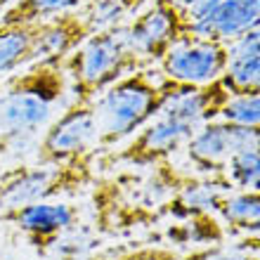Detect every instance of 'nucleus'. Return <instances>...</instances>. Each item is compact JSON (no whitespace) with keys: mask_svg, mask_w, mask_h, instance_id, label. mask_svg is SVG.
<instances>
[{"mask_svg":"<svg viewBox=\"0 0 260 260\" xmlns=\"http://www.w3.org/2000/svg\"><path fill=\"white\" fill-rule=\"evenodd\" d=\"M147 173H118L92 182V225L104 234H118L133 227L151 225L168 215V206L187 173L175 171L171 161L144 168Z\"/></svg>","mask_w":260,"mask_h":260,"instance_id":"f257e3e1","label":"nucleus"},{"mask_svg":"<svg viewBox=\"0 0 260 260\" xmlns=\"http://www.w3.org/2000/svg\"><path fill=\"white\" fill-rule=\"evenodd\" d=\"M178 83L168 81L154 64L118 78L92 102L97 125V149L111 147L133 137L147 121L158 114Z\"/></svg>","mask_w":260,"mask_h":260,"instance_id":"f03ea898","label":"nucleus"},{"mask_svg":"<svg viewBox=\"0 0 260 260\" xmlns=\"http://www.w3.org/2000/svg\"><path fill=\"white\" fill-rule=\"evenodd\" d=\"M97 154L69 164H21L0 173V225H12L24 208L92 187L97 180Z\"/></svg>","mask_w":260,"mask_h":260,"instance_id":"7ed1b4c3","label":"nucleus"},{"mask_svg":"<svg viewBox=\"0 0 260 260\" xmlns=\"http://www.w3.org/2000/svg\"><path fill=\"white\" fill-rule=\"evenodd\" d=\"M74 102L92 104L118 78L149 67L133 52L125 24L90 34L62 62Z\"/></svg>","mask_w":260,"mask_h":260,"instance_id":"20e7f679","label":"nucleus"},{"mask_svg":"<svg viewBox=\"0 0 260 260\" xmlns=\"http://www.w3.org/2000/svg\"><path fill=\"white\" fill-rule=\"evenodd\" d=\"M62 62H34L0 85V133L43 130L48 125L52 111L69 92Z\"/></svg>","mask_w":260,"mask_h":260,"instance_id":"39448f33","label":"nucleus"},{"mask_svg":"<svg viewBox=\"0 0 260 260\" xmlns=\"http://www.w3.org/2000/svg\"><path fill=\"white\" fill-rule=\"evenodd\" d=\"M197 130V123L161 107L156 116L147 121L121 149L107 151L104 156L97 158V166L100 168H114V166L151 168L156 164L171 161L178 151L185 149Z\"/></svg>","mask_w":260,"mask_h":260,"instance_id":"423d86ee","label":"nucleus"},{"mask_svg":"<svg viewBox=\"0 0 260 260\" xmlns=\"http://www.w3.org/2000/svg\"><path fill=\"white\" fill-rule=\"evenodd\" d=\"M189 34V21L173 0H147L135 17L125 21L133 52L144 64H156L173 43Z\"/></svg>","mask_w":260,"mask_h":260,"instance_id":"0eeeda50","label":"nucleus"},{"mask_svg":"<svg viewBox=\"0 0 260 260\" xmlns=\"http://www.w3.org/2000/svg\"><path fill=\"white\" fill-rule=\"evenodd\" d=\"M97 125L92 104L71 102L41 133L36 158L38 164H69L97 154Z\"/></svg>","mask_w":260,"mask_h":260,"instance_id":"6e6552de","label":"nucleus"},{"mask_svg":"<svg viewBox=\"0 0 260 260\" xmlns=\"http://www.w3.org/2000/svg\"><path fill=\"white\" fill-rule=\"evenodd\" d=\"M251 147H260V125H237L215 118L201 125L182 151L199 175H220L239 151Z\"/></svg>","mask_w":260,"mask_h":260,"instance_id":"1a4fd4ad","label":"nucleus"},{"mask_svg":"<svg viewBox=\"0 0 260 260\" xmlns=\"http://www.w3.org/2000/svg\"><path fill=\"white\" fill-rule=\"evenodd\" d=\"M227 64L230 52L225 43L187 34L173 43L154 67L178 85H208L222 78Z\"/></svg>","mask_w":260,"mask_h":260,"instance_id":"9d476101","label":"nucleus"},{"mask_svg":"<svg viewBox=\"0 0 260 260\" xmlns=\"http://www.w3.org/2000/svg\"><path fill=\"white\" fill-rule=\"evenodd\" d=\"M76 222H78L76 206L67 204V201H57V199H48V201H38V204L24 208L12 225L19 230L21 237L26 239V244L36 253L48 255L52 244Z\"/></svg>","mask_w":260,"mask_h":260,"instance_id":"9b49d317","label":"nucleus"},{"mask_svg":"<svg viewBox=\"0 0 260 260\" xmlns=\"http://www.w3.org/2000/svg\"><path fill=\"white\" fill-rule=\"evenodd\" d=\"M260 21V0H220L208 14L189 24V34L218 43H234Z\"/></svg>","mask_w":260,"mask_h":260,"instance_id":"f8f14e48","label":"nucleus"},{"mask_svg":"<svg viewBox=\"0 0 260 260\" xmlns=\"http://www.w3.org/2000/svg\"><path fill=\"white\" fill-rule=\"evenodd\" d=\"M90 36V28L78 12H67L41 24H34V43H31V64L67 59L78 45Z\"/></svg>","mask_w":260,"mask_h":260,"instance_id":"ddd939ff","label":"nucleus"},{"mask_svg":"<svg viewBox=\"0 0 260 260\" xmlns=\"http://www.w3.org/2000/svg\"><path fill=\"white\" fill-rule=\"evenodd\" d=\"M230 192L232 187L227 185L222 175H187L171 199L168 215L182 220L204 213H218V206Z\"/></svg>","mask_w":260,"mask_h":260,"instance_id":"4468645a","label":"nucleus"},{"mask_svg":"<svg viewBox=\"0 0 260 260\" xmlns=\"http://www.w3.org/2000/svg\"><path fill=\"white\" fill-rule=\"evenodd\" d=\"M215 215L232 239L260 234V192H230Z\"/></svg>","mask_w":260,"mask_h":260,"instance_id":"2eb2a0df","label":"nucleus"},{"mask_svg":"<svg viewBox=\"0 0 260 260\" xmlns=\"http://www.w3.org/2000/svg\"><path fill=\"white\" fill-rule=\"evenodd\" d=\"M85 0H14L0 14L3 26H34L67 12H78Z\"/></svg>","mask_w":260,"mask_h":260,"instance_id":"dca6fc26","label":"nucleus"},{"mask_svg":"<svg viewBox=\"0 0 260 260\" xmlns=\"http://www.w3.org/2000/svg\"><path fill=\"white\" fill-rule=\"evenodd\" d=\"M144 3L147 0H85L78 14L90 28V34H95L125 24L130 17H135V12H140Z\"/></svg>","mask_w":260,"mask_h":260,"instance_id":"f3484780","label":"nucleus"},{"mask_svg":"<svg viewBox=\"0 0 260 260\" xmlns=\"http://www.w3.org/2000/svg\"><path fill=\"white\" fill-rule=\"evenodd\" d=\"M168 239L175 241V244L211 246V244H225L227 230L215 213H204V215L178 220V225H173L168 230Z\"/></svg>","mask_w":260,"mask_h":260,"instance_id":"a211bd4d","label":"nucleus"},{"mask_svg":"<svg viewBox=\"0 0 260 260\" xmlns=\"http://www.w3.org/2000/svg\"><path fill=\"white\" fill-rule=\"evenodd\" d=\"M31 43H34V26L0 24V76L31 64Z\"/></svg>","mask_w":260,"mask_h":260,"instance_id":"6ab92c4d","label":"nucleus"},{"mask_svg":"<svg viewBox=\"0 0 260 260\" xmlns=\"http://www.w3.org/2000/svg\"><path fill=\"white\" fill-rule=\"evenodd\" d=\"M220 175L232 192H260V147L239 151Z\"/></svg>","mask_w":260,"mask_h":260,"instance_id":"aec40b11","label":"nucleus"},{"mask_svg":"<svg viewBox=\"0 0 260 260\" xmlns=\"http://www.w3.org/2000/svg\"><path fill=\"white\" fill-rule=\"evenodd\" d=\"M43 130H7L0 133V171L28 164L36 158Z\"/></svg>","mask_w":260,"mask_h":260,"instance_id":"412c9836","label":"nucleus"},{"mask_svg":"<svg viewBox=\"0 0 260 260\" xmlns=\"http://www.w3.org/2000/svg\"><path fill=\"white\" fill-rule=\"evenodd\" d=\"M97 241H100V232L95 230V225L76 222L52 244L48 255H55L59 260H88V253L97 246Z\"/></svg>","mask_w":260,"mask_h":260,"instance_id":"4be33fe9","label":"nucleus"},{"mask_svg":"<svg viewBox=\"0 0 260 260\" xmlns=\"http://www.w3.org/2000/svg\"><path fill=\"white\" fill-rule=\"evenodd\" d=\"M218 118L237 125H260V90L246 95H230Z\"/></svg>","mask_w":260,"mask_h":260,"instance_id":"5701e85b","label":"nucleus"},{"mask_svg":"<svg viewBox=\"0 0 260 260\" xmlns=\"http://www.w3.org/2000/svg\"><path fill=\"white\" fill-rule=\"evenodd\" d=\"M180 260H260V253L246 251L237 244H211V246H199L189 253L180 255Z\"/></svg>","mask_w":260,"mask_h":260,"instance_id":"b1692460","label":"nucleus"},{"mask_svg":"<svg viewBox=\"0 0 260 260\" xmlns=\"http://www.w3.org/2000/svg\"><path fill=\"white\" fill-rule=\"evenodd\" d=\"M88 260H180V253L173 246H135L90 255Z\"/></svg>","mask_w":260,"mask_h":260,"instance_id":"393cba45","label":"nucleus"},{"mask_svg":"<svg viewBox=\"0 0 260 260\" xmlns=\"http://www.w3.org/2000/svg\"><path fill=\"white\" fill-rule=\"evenodd\" d=\"M227 52H230V59H232V57H241V55H251V52H260V21L251 31H246L241 38L230 43V45H227Z\"/></svg>","mask_w":260,"mask_h":260,"instance_id":"a878e982","label":"nucleus"},{"mask_svg":"<svg viewBox=\"0 0 260 260\" xmlns=\"http://www.w3.org/2000/svg\"><path fill=\"white\" fill-rule=\"evenodd\" d=\"M175 5L182 10V14H185V19L192 24V21L201 19L204 14H208L213 10V7L218 5L220 0H173Z\"/></svg>","mask_w":260,"mask_h":260,"instance_id":"bb28decb","label":"nucleus"},{"mask_svg":"<svg viewBox=\"0 0 260 260\" xmlns=\"http://www.w3.org/2000/svg\"><path fill=\"white\" fill-rule=\"evenodd\" d=\"M0 260H19L14 255V251H10L7 246H0Z\"/></svg>","mask_w":260,"mask_h":260,"instance_id":"cd10ccee","label":"nucleus"},{"mask_svg":"<svg viewBox=\"0 0 260 260\" xmlns=\"http://www.w3.org/2000/svg\"><path fill=\"white\" fill-rule=\"evenodd\" d=\"M5 10H7V7H5V3H3V0H0V14L5 12Z\"/></svg>","mask_w":260,"mask_h":260,"instance_id":"c85d7f7f","label":"nucleus"}]
</instances>
